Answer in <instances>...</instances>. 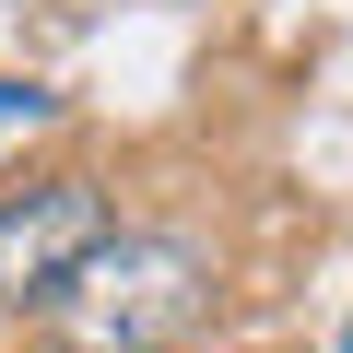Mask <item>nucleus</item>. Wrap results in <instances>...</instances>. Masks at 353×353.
I'll use <instances>...</instances> for the list:
<instances>
[{"label":"nucleus","mask_w":353,"mask_h":353,"mask_svg":"<svg viewBox=\"0 0 353 353\" xmlns=\"http://www.w3.org/2000/svg\"><path fill=\"white\" fill-rule=\"evenodd\" d=\"M59 318H71V353H153L201 318V259L176 236H106L59 294Z\"/></svg>","instance_id":"f257e3e1"},{"label":"nucleus","mask_w":353,"mask_h":353,"mask_svg":"<svg viewBox=\"0 0 353 353\" xmlns=\"http://www.w3.org/2000/svg\"><path fill=\"white\" fill-rule=\"evenodd\" d=\"M106 236L118 224L94 176H36L24 201H0V306H59Z\"/></svg>","instance_id":"f03ea898"},{"label":"nucleus","mask_w":353,"mask_h":353,"mask_svg":"<svg viewBox=\"0 0 353 353\" xmlns=\"http://www.w3.org/2000/svg\"><path fill=\"white\" fill-rule=\"evenodd\" d=\"M24 118H48V94L36 83H0V130H24Z\"/></svg>","instance_id":"7ed1b4c3"}]
</instances>
